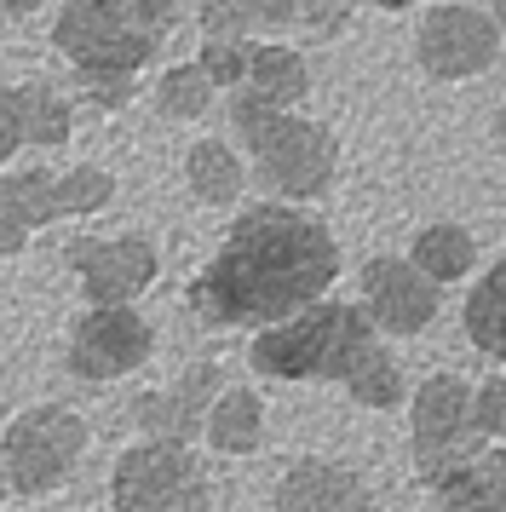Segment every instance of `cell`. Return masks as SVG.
I'll use <instances>...</instances> for the list:
<instances>
[{
    "instance_id": "1",
    "label": "cell",
    "mask_w": 506,
    "mask_h": 512,
    "mask_svg": "<svg viewBox=\"0 0 506 512\" xmlns=\"http://www.w3.org/2000/svg\"><path fill=\"white\" fill-rule=\"evenodd\" d=\"M340 271L345 254L322 213L294 202H253L230 219L219 248L184 282V305L207 328L259 334L328 300Z\"/></svg>"
},
{
    "instance_id": "2",
    "label": "cell",
    "mask_w": 506,
    "mask_h": 512,
    "mask_svg": "<svg viewBox=\"0 0 506 512\" xmlns=\"http://www.w3.org/2000/svg\"><path fill=\"white\" fill-rule=\"evenodd\" d=\"M225 116H230L236 156L248 167V179H259L265 202L311 208L317 196L334 190V179H340V133L328 121L305 116V110L253 104L248 93H230Z\"/></svg>"
},
{
    "instance_id": "3",
    "label": "cell",
    "mask_w": 506,
    "mask_h": 512,
    "mask_svg": "<svg viewBox=\"0 0 506 512\" xmlns=\"http://www.w3.org/2000/svg\"><path fill=\"white\" fill-rule=\"evenodd\" d=\"M179 24V0H64L46 41L69 64L75 81L81 75L144 81V70L167 52Z\"/></svg>"
},
{
    "instance_id": "4",
    "label": "cell",
    "mask_w": 506,
    "mask_h": 512,
    "mask_svg": "<svg viewBox=\"0 0 506 512\" xmlns=\"http://www.w3.org/2000/svg\"><path fill=\"white\" fill-rule=\"evenodd\" d=\"M380 334L351 300H317L299 317L276 328H259L248 340V369L259 380H328L345 386V374L363 363V351Z\"/></svg>"
},
{
    "instance_id": "5",
    "label": "cell",
    "mask_w": 506,
    "mask_h": 512,
    "mask_svg": "<svg viewBox=\"0 0 506 512\" xmlns=\"http://www.w3.org/2000/svg\"><path fill=\"white\" fill-rule=\"evenodd\" d=\"M92 449V426L69 403H29L0 426V478L23 501H46L75 478Z\"/></svg>"
},
{
    "instance_id": "6",
    "label": "cell",
    "mask_w": 506,
    "mask_h": 512,
    "mask_svg": "<svg viewBox=\"0 0 506 512\" xmlns=\"http://www.w3.org/2000/svg\"><path fill=\"white\" fill-rule=\"evenodd\" d=\"M115 512H213V472L184 443H127L110 466Z\"/></svg>"
},
{
    "instance_id": "7",
    "label": "cell",
    "mask_w": 506,
    "mask_h": 512,
    "mask_svg": "<svg viewBox=\"0 0 506 512\" xmlns=\"http://www.w3.org/2000/svg\"><path fill=\"white\" fill-rule=\"evenodd\" d=\"M478 449L472 432V380L437 369L409 392V461L414 478L432 489L443 472H455Z\"/></svg>"
},
{
    "instance_id": "8",
    "label": "cell",
    "mask_w": 506,
    "mask_h": 512,
    "mask_svg": "<svg viewBox=\"0 0 506 512\" xmlns=\"http://www.w3.org/2000/svg\"><path fill=\"white\" fill-rule=\"evenodd\" d=\"M64 265L87 305H138L161 277V248L150 231H81L64 242Z\"/></svg>"
},
{
    "instance_id": "9",
    "label": "cell",
    "mask_w": 506,
    "mask_h": 512,
    "mask_svg": "<svg viewBox=\"0 0 506 512\" xmlns=\"http://www.w3.org/2000/svg\"><path fill=\"white\" fill-rule=\"evenodd\" d=\"M501 47H506L501 29L489 24V12L472 6V0H437L414 24V64H420L426 81H443V87L489 75Z\"/></svg>"
},
{
    "instance_id": "10",
    "label": "cell",
    "mask_w": 506,
    "mask_h": 512,
    "mask_svg": "<svg viewBox=\"0 0 506 512\" xmlns=\"http://www.w3.org/2000/svg\"><path fill=\"white\" fill-rule=\"evenodd\" d=\"M156 357V323L138 305H87L64 334V369L87 386L127 380Z\"/></svg>"
},
{
    "instance_id": "11",
    "label": "cell",
    "mask_w": 506,
    "mask_h": 512,
    "mask_svg": "<svg viewBox=\"0 0 506 512\" xmlns=\"http://www.w3.org/2000/svg\"><path fill=\"white\" fill-rule=\"evenodd\" d=\"M357 311L380 340H414L437 323L443 288H432L403 254H368L357 265Z\"/></svg>"
},
{
    "instance_id": "12",
    "label": "cell",
    "mask_w": 506,
    "mask_h": 512,
    "mask_svg": "<svg viewBox=\"0 0 506 512\" xmlns=\"http://www.w3.org/2000/svg\"><path fill=\"white\" fill-rule=\"evenodd\" d=\"M219 386H225V369H219V363H190L179 380L138 392L127 415H133L144 443H184V449H196V443H202L207 403L219 397Z\"/></svg>"
},
{
    "instance_id": "13",
    "label": "cell",
    "mask_w": 506,
    "mask_h": 512,
    "mask_svg": "<svg viewBox=\"0 0 506 512\" xmlns=\"http://www.w3.org/2000/svg\"><path fill=\"white\" fill-rule=\"evenodd\" d=\"M271 512H374V501L357 466L305 455V461H288V472L276 478Z\"/></svg>"
},
{
    "instance_id": "14",
    "label": "cell",
    "mask_w": 506,
    "mask_h": 512,
    "mask_svg": "<svg viewBox=\"0 0 506 512\" xmlns=\"http://www.w3.org/2000/svg\"><path fill=\"white\" fill-rule=\"evenodd\" d=\"M52 173H58V167H46V162L0 167V259L23 254L29 236H41L46 225H58V208H52Z\"/></svg>"
},
{
    "instance_id": "15",
    "label": "cell",
    "mask_w": 506,
    "mask_h": 512,
    "mask_svg": "<svg viewBox=\"0 0 506 512\" xmlns=\"http://www.w3.org/2000/svg\"><path fill=\"white\" fill-rule=\"evenodd\" d=\"M317 87V70H311V58L288 41H248V70H242V87L236 93H248L253 104H271V110H294L305 104Z\"/></svg>"
},
{
    "instance_id": "16",
    "label": "cell",
    "mask_w": 506,
    "mask_h": 512,
    "mask_svg": "<svg viewBox=\"0 0 506 512\" xmlns=\"http://www.w3.org/2000/svg\"><path fill=\"white\" fill-rule=\"evenodd\" d=\"M299 0H202L196 29L202 41H288L294 47Z\"/></svg>"
},
{
    "instance_id": "17",
    "label": "cell",
    "mask_w": 506,
    "mask_h": 512,
    "mask_svg": "<svg viewBox=\"0 0 506 512\" xmlns=\"http://www.w3.org/2000/svg\"><path fill=\"white\" fill-rule=\"evenodd\" d=\"M403 259H409L432 288H455V282L478 277L483 248H478V236L466 231L460 219H426V225L409 236V254Z\"/></svg>"
},
{
    "instance_id": "18",
    "label": "cell",
    "mask_w": 506,
    "mask_h": 512,
    "mask_svg": "<svg viewBox=\"0 0 506 512\" xmlns=\"http://www.w3.org/2000/svg\"><path fill=\"white\" fill-rule=\"evenodd\" d=\"M265 397L253 392V386H219V397L207 403V420H202V443L213 455H230V461H242V455H259L265 449Z\"/></svg>"
},
{
    "instance_id": "19",
    "label": "cell",
    "mask_w": 506,
    "mask_h": 512,
    "mask_svg": "<svg viewBox=\"0 0 506 512\" xmlns=\"http://www.w3.org/2000/svg\"><path fill=\"white\" fill-rule=\"evenodd\" d=\"M432 495L449 512H506V443H478L455 472L437 478Z\"/></svg>"
},
{
    "instance_id": "20",
    "label": "cell",
    "mask_w": 506,
    "mask_h": 512,
    "mask_svg": "<svg viewBox=\"0 0 506 512\" xmlns=\"http://www.w3.org/2000/svg\"><path fill=\"white\" fill-rule=\"evenodd\" d=\"M184 190L196 196V208H236L242 202V190H248V167L236 156V144L230 139H190L184 144Z\"/></svg>"
},
{
    "instance_id": "21",
    "label": "cell",
    "mask_w": 506,
    "mask_h": 512,
    "mask_svg": "<svg viewBox=\"0 0 506 512\" xmlns=\"http://www.w3.org/2000/svg\"><path fill=\"white\" fill-rule=\"evenodd\" d=\"M12 104H18L23 150H64V144L75 139V98H69L52 75L12 81Z\"/></svg>"
},
{
    "instance_id": "22",
    "label": "cell",
    "mask_w": 506,
    "mask_h": 512,
    "mask_svg": "<svg viewBox=\"0 0 506 512\" xmlns=\"http://www.w3.org/2000/svg\"><path fill=\"white\" fill-rule=\"evenodd\" d=\"M460 328H466V340L478 357L489 363H501L506 369V254L489 259L472 288H466V305H460Z\"/></svg>"
},
{
    "instance_id": "23",
    "label": "cell",
    "mask_w": 506,
    "mask_h": 512,
    "mask_svg": "<svg viewBox=\"0 0 506 512\" xmlns=\"http://www.w3.org/2000/svg\"><path fill=\"white\" fill-rule=\"evenodd\" d=\"M340 392L351 397L357 409H374V415H391V409L409 403V374H403V363H397L391 340H374V346L363 351V363L345 374Z\"/></svg>"
},
{
    "instance_id": "24",
    "label": "cell",
    "mask_w": 506,
    "mask_h": 512,
    "mask_svg": "<svg viewBox=\"0 0 506 512\" xmlns=\"http://www.w3.org/2000/svg\"><path fill=\"white\" fill-rule=\"evenodd\" d=\"M213 104H219V93H213V81H207L190 58L167 64V70L150 81V110H156V121H167V127L207 121V116H213Z\"/></svg>"
},
{
    "instance_id": "25",
    "label": "cell",
    "mask_w": 506,
    "mask_h": 512,
    "mask_svg": "<svg viewBox=\"0 0 506 512\" xmlns=\"http://www.w3.org/2000/svg\"><path fill=\"white\" fill-rule=\"evenodd\" d=\"M115 196H121V185H115L110 167H98V162H75V167H58V173H52L58 225H64V219H98Z\"/></svg>"
},
{
    "instance_id": "26",
    "label": "cell",
    "mask_w": 506,
    "mask_h": 512,
    "mask_svg": "<svg viewBox=\"0 0 506 512\" xmlns=\"http://www.w3.org/2000/svg\"><path fill=\"white\" fill-rule=\"evenodd\" d=\"M351 29V0H299V24H294V47H334Z\"/></svg>"
},
{
    "instance_id": "27",
    "label": "cell",
    "mask_w": 506,
    "mask_h": 512,
    "mask_svg": "<svg viewBox=\"0 0 506 512\" xmlns=\"http://www.w3.org/2000/svg\"><path fill=\"white\" fill-rule=\"evenodd\" d=\"M190 64L213 81V93L230 98L236 87H242V70H248V41H202Z\"/></svg>"
},
{
    "instance_id": "28",
    "label": "cell",
    "mask_w": 506,
    "mask_h": 512,
    "mask_svg": "<svg viewBox=\"0 0 506 512\" xmlns=\"http://www.w3.org/2000/svg\"><path fill=\"white\" fill-rule=\"evenodd\" d=\"M472 432L478 443H506V374L472 380Z\"/></svg>"
},
{
    "instance_id": "29",
    "label": "cell",
    "mask_w": 506,
    "mask_h": 512,
    "mask_svg": "<svg viewBox=\"0 0 506 512\" xmlns=\"http://www.w3.org/2000/svg\"><path fill=\"white\" fill-rule=\"evenodd\" d=\"M23 133H18V104H12V81H0V167H18Z\"/></svg>"
},
{
    "instance_id": "30",
    "label": "cell",
    "mask_w": 506,
    "mask_h": 512,
    "mask_svg": "<svg viewBox=\"0 0 506 512\" xmlns=\"http://www.w3.org/2000/svg\"><path fill=\"white\" fill-rule=\"evenodd\" d=\"M46 0H0V18H12V24H18V18H29V12H41Z\"/></svg>"
},
{
    "instance_id": "31",
    "label": "cell",
    "mask_w": 506,
    "mask_h": 512,
    "mask_svg": "<svg viewBox=\"0 0 506 512\" xmlns=\"http://www.w3.org/2000/svg\"><path fill=\"white\" fill-rule=\"evenodd\" d=\"M472 6H483V12H489V24L501 29V41H506V0H472Z\"/></svg>"
},
{
    "instance_id": "32",
    "label": "cell",
    "mask_w": 506,
    "mask_h": 512,
    "mask_svg": "<svg viewBox=\"0 0 506 512\" xmlns=\"http://www.w3.org/2000/svg\"><path fill=\"white\" fill-rule=\"evenodd\" d=\"M368 6H380V12H414V6H426V0H368Z\"/></svg>"
},
{
    "instance_id": "33",
    "label": "cell",
    "mask_w": 506,
    "mask_h": 512,
    "mask_svg": "<svg viewBox=\"0 0 506 512\" xmlns=\"http://www.w3.org/2000/svg\"><path fill=\"white\" fill-rule=\"evenodd\" d=\"M489 133H495V144H501V150H506V104H501V110H495V116H489Z\"/></svg>"
},
{
    "instance_id": "34",
    "label": "cell",
    "mask_w": 506,
    "mask_h": 512,
    "mask_svg": "<svg viewBox=\"0 0 506 512\" xmlns=\"http://www.w3.org/2000/svg\"><path fill=\"white\" fill-rule=\"evenodd\" d=\"M420 512H449V507H437V501H432V507H420Z\"/></svg>"
},
{
    "instance_id": "35",
    "label": "cell",
    "mask_w": 506,
    "mask_h": 512,
    "mask_svg": "<svg viewBox=\"0 0 506 512\" xmlns=\"http://www.w3.org/2000/svg\"><path fill=\"white\" fill-rule=\"evenodd\" d=\"M0 512H6V507H0Z\"/></svg>"
}]
</instances>
